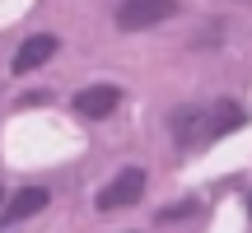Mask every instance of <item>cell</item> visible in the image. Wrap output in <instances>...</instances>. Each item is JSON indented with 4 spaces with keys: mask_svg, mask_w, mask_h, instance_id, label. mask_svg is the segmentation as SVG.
Returning <instances> with one entry per match:
<instances>
[{
    "mask_svg": "<svg viewBox=\"0 0 252 233\" xmlns=\"http://www.w3.org/2000/svg\"><path fill=\"white\" fill-rule=\"evenodd\" d=\"M178 14V0H122L117 5V28L122 33H145V28H159Z\"/></svg>",
    "mask_w": 252,
    "mask_h": 233,
    "instance_id": "7a4b0ae2",
    "label": "cell"
},
{
    "mask_svg": "<svg viewBox=\"0 0 252 233\" xmlns=\"http://www.w3.org/2000/svg\"><path fill=\"white\" fill-rule=\"evenodd\" d=\"M140 196H145V168L131 163L98 191V210H131V205H140Z\"/></svg>",
    "mask_w": 252,
    "mask_h": 233,
    "instance_id": "3957f363",
    "label": "cell"
},
{
    "mask_svg": "<svg viewBox=\"0 0 252 233\" xmlns=\"http://www.w3.org/2000/svg\"><path fill=\"white\" fill-rule=\"evenodd\" d=\"M243 121H248V112L238 108V103H215V108L187 103V108H178V112L168 116L173 140H178L182 149H201V145H210V140H220V135L238 131Z\"/></svg>",
    "mask_w": 252,
    "mask_h": 233,
    "instance_id": "6da1fadb",
    "label": "cell"
},
{
    "mask_svg": "<svg viewBox=\"0 0 252 233\" xmlns=\"http://www.w3.org/2000/svg\"><path fill=\"white\" fill-rule=\"evenodd\" d=\"M42 205H47V191H42V187H24V191H14V201L5 205V224H24V219H33Z\"/></svg>",
    "mask_w": 252,
    "mask_h": 233,
    "instance_id": "8992f818",
    "label": "cell"
},
{
    "mask_svg": "<svg viewBox=\"0 0 252 233\" xmlns=\"http://www.w3.org/2000/svg\"><path fill=\"white\" fill-rule=\"evenodd\" d=\"M122 103V89L117 84H89V89L75 93V112L84 116V121H103V116H112Z\"/></svg>",
    "mask_w": 252,
    "mask_h": 233,
    "instance_id": "277c9868",
    "label": "cell"
},
{
    "mask_svg": "<svg viewBox=\"0 0 252 233\" xmlns=\"http://www.w3.org/2000/svg\"><path fill=\"white\" fill-rule=\"evenodd\" d=\"M0 205H5V191H0Z\"/></svg>",
    "mask_w": 252,
    "mask_h": 233,
    "instance_id": "ba28073f",
    "label": "cell"
},
{
    "mask_svg": "<svg viewBox=\"0 0 252 233\" xmlns=\"http://www.w3.org/2000/svg\"><path fill=\"white\" fill-rule=\"evenodd\" d=\"M56 52H61V42H56L52 33H33L28 42H19V52H14V61H9V70H14V75H28V70H37V65H47Z\"/></svg>",
    "mask_w": 252,
    "mask_h": 233,
    "instance_id": "5b68a950",
    "label": "cell"
},
{
    "mask_svg": "<svg viewBox=\"0 0 252 233\" xmlns=\"http://www.w3.org/2000/svg\"><path fill=\"white\" fill-rule=\"evenodd\" d=\"M248 215H252V196H248Z\"/></svg>",
    "mask_w": 252,
    "mask_h": 233,
    "instance_id": "52a82bcc",
    "label": "cell"
}]
</instances>
